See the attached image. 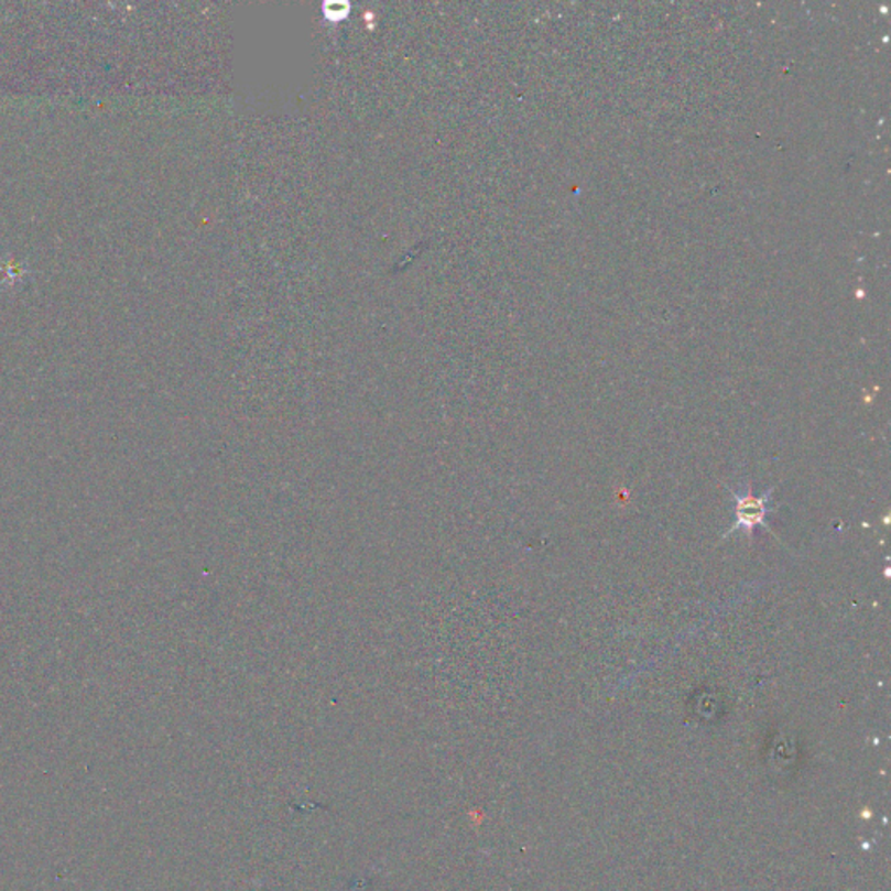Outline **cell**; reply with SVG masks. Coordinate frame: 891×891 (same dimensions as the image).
Wrapping results in <instances>:
<instances>
[{
    "label": "cell",
    "mask_w": 891,
    "mask_h": 891,
    "mask_svg": "<svg viewBox=\"0 0 891 891\" xmlns=\"http://www.w3.org/2000/svg\"><path fill=\"white\" fill-rule=\"evenodd\" d=\"M734 526L726 533L725 539L737 531L751 535L758 528L767 526L768 514L775 510L771 506V490L764 491L763 495H754L749 482H746L742 491H734Z\"/></svg>",
    "instance_id": "6da1fadb"
}]
</instances>
